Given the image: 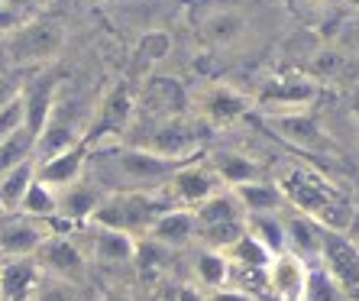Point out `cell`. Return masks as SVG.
<instances>
[{"label": "cell", "mask_w": 359, "mask_h": 301, "mask_svg": "<svg viewBox=\"0 0 359 301\" xmlns=\"http://www.w3.org/2000/svg\"><path fill=\"white\" fill-rule=\"evenodd\" d=\"M240 29H243V20L233 17V13H220V17H210L204 23V36L210 42H230Z\"/></svg>", "instance_id": "obj_29"}, {"label": "cell", "mask_w": 359, "mask_h": 301, "mask_svg": "<svg viewBox=\"0 0 359 301\" xmlns=\"http://www.w3.org/2000/svg\"><path fill=\"white\" fill-rule=\"evenodd\" d=\"M20 214H26V218H39V220L42 218H52V214H59V192L36 178V182L29 185V192H26Z\"/></svg>", "instance_id": "obj_27"}, {"label": "cell", "mask_w": 359, "mask_h": 301, "mask_svg": "<svg viewBox=\"0 0 359 301\" xmlns=\"http://www.w3.org/2000/svg\"><path fill=\"white\" fill-rule=\"evenodd\" d=\"M208 301H256V298L240 292V288H233V285H224V288H214V295H210Z\"/></svg>", "instance_id": "obj_35"}, {"label": "cell", "mask_w": 359, "mask_h": 301, "mask_svg": "<svg viewBox=\"0 0 359 301\" xmlns=\"http://www.w3.org/2000/svg\"><path fill=\"white\" fill-rule=\"evenodd\" d=\"M269 285L278 301H301L308 285V262L298 253H278L269 266Z\"/></svg>", "instance_id": "obj_10"}, {"label": "cell", "mask_w": 359, "mask_h": 301, "mask_svg": "<svg viewBox=\"0 0 359 301\" xmlns=\"http://www.w3.org/2000/svg\"><path fill=\"white\" fill-rule=\"evenodd\" d=\"M208 166L217 172V178L226 185V188H240V185H250V182H259V166L243 156V152L230 149V152H214L208 159Z\"/></svg>", "instance_id": "obj_17"}, {"label": "cell", "mask_w": 359, "mask_h": 301, "mask_svg": "<svg viewBox=\"0 0 359 301\" xmlns=\"http://www.w3.org/2000/svg\"><path fill=\"white\" fill-rule=\"evenodd\" d=\"M226 260L233 262V266H252V269H269L272 266V260H276V253L266 250L256 236L246 230V234L240 236V240L226 250Z\"/></svg>", "instance_id": "obj_24"}, {"label": "cell", "mask_w": 359, "mask_h": 301, "mask_svg": "<svg viewBox=\"0 0 359 301\" xmlns=\"http://www.w3.org/2000/svg\"><path fill=\"white\" fill-rule=\"evenodd\" d=\"M36 152V136L29 130H17V133H10L0 140V175H7L10 168L23 166V162L33 159Z\"/></svg>", "instance_id": "obj_22"}, {"label": "cell", "mask_w": 359, "mask_h": 301, "mask_svg": "<svg viewBox=\"0 0 359 301\" xmlns=\"http://www.w3.org/2000/svg\"><path fill=\"white\" fill-rule=\"evenodd\" d=\"M136 240L133 234L126 230H114V227H97L91 224V250L100 262H110V266H126V262H136Z\"/></svg>", "instance_id": "obj_12"}, {"label": "cell", "mask_w": 359, "mask_h": 301, "mask_svg": "<svg viewBox=\"0 0 359 301\" xmlns=\"http://www.w3.org/2000/svg\"><path fill=\"white\" fill-rule=\"evenodd\" d=\"M204 110H208L210 120H236L246 114V100L236 91H214L210 100L204 104Z\"/></svg>", "instance_id": "obj_28"}, {"label": "cell", "mask_w": 359, "mask_h": 301, "mask_svg": "<svg viewBox=\"0 0 359 301\" xmlns=\"http://www.w3.org/2000/svg\"><path fill=\"white\" fill-rule=\"evenodd\" d=\"M182 104H184L182 84L165 81V78H156V81H149V98H146V107H149L159 120H165V117H178Z\"/></svg>", "instance_id": "obj_21"}, {"label": "cell", "mask_w": 359, "mask_h": 301, "mask_svg": "<svg viewBox=\"0 0 359 301\" xmlns=\"http://www.w3.org/2000/svg\"><path fill=\"white\" fill-rule=\"evenodd\" d=\"M246 230H250L266 250L276 253V256L278 253H288V230H285L282 210H278V214H250V218H246Z\"/></svg>", "instance_id": "obj_20"}, {"label": "cell", "mask_w": 359, "mask_h": 301, "mask_svg": "<svg viewBox=\"0 0 359 301\" xmlns=\"http://www.w3.org/2000/svg\"><path fill=\"white\" fill-rule=\"evenodd\" d=\"M272 126H276L278 136H285V140L294 142V146H301V149H314V152H330L334 149V142H330V136L324 133V126H320L314 117H308V114H301V110L276 114Z\"/></svg>", "instance_id": "obj_8"}, {"label": "cell", "mask_w": 359, "mask_h": 301, "mask_svg": "<svg viewBox=\"0 0 359 301\" xmlns=\"http://www.w3.org/2000/svg\"><path fill=\"white\" fill-rule=\"evenodd\" d=\"M285 230H288V253H298L301 260L308 262H320V250H324V227L318 224L314 218H308V214H301V210H294V214H288L285 218Z\"/></svg>", "instance_id": "obj_14"}, {"label": "cell", "mask_w": 359, "mask_h": 301, "mask_svg": "<svg viewBox=\"0 0 359 301\" xmlns=\"http://www.w3.org/2000/svg\"><path fill=\"white\" fill-rule=\"evenodd\" d=\"M172 52V39L165 33H146L140 42V59L142 62H162Z\"/></svg>", "instance_id": "obj_30"}, {"label": "cell", "mask_w": 359, "mask_h": 301, "mask_svg": "<svg viewBox=\"0 0 359 301\" xmlns=\"http://www.w3.org/2000/svg\"><path fill=\"white\" fill-rule=\"evenodd\" d=\"M88 159H91V146L81 142V146L62 152L55 159L36 162V178L46 182L49 188H55V192H65V188H72L75 182H81V172H84V166H88Z\"/></svg>", "instance_id": "obj_9"}, {"label": "cell", "mask_w": 359, "mask_h": 301, "mask_svg": "<svg viewBox=\"0 0 359 301\" xmlns=\"http://www.w3.org/2000/svg\"><path fill=\"white\" fill-rule=\"evenodd\" d=\"M20 94H23V88H20L17 81H10L7 75H0V110L10 107V104H13Z\"/></svg>", "instance_id": "obj_34"}, {"label": "cell", "mask_w": 359, "mask_h": 301, "mask_svg": "<svg viewBox=\"0 0 359 301\" xmlns=\"http://www.w3.org/2000/svg\"><path fill=\"white\" fill-rule=\"evenodd\" d=\"M65 46V29L59 23H42V26H29L17 39L7 46L10 59L13 62H42L55 55Z\"/></svg>", "instance_id": "obj_6"}, {"label": "cell", "mask_w": 359, "mask_h": 301, "mask_svg": "<svg viewBox=\"0 0 359 301\" xmlns=\"http://www.w3.org/2000/svg\"><path fill=\"white\" fill-rule=\"evenodd\" d=\"M33 182H36V159L10 168L7 175H0V210H4V214H20L23 198Z\"/></svg>", "instance_id": "obj_18"}, {"label": "cell", "mask_w": 359, "mask_h": 301, "mask_svg": "<svg viewBox=\"0 0 359 301\" xmlns=\"http://www.w3.org/2000/svg\"><path fill=\"white\" fill-rule=\"evenodd\" d=\"M165 301H208L194 285H172L165 295Z\"/></svg>", "instance_id": "obj_33"}, {"label": "cell", "mask_w": 359, "mask_h": 301, "mask_svg": "<svg viewBox=\"0 0 359 301\" xmlns=\"http://www.w3.org/2000/svg\"><path fill=\"white\" fill-rule=\"evenodd\" d=\"M346 236H350L353 243L359 246V210H356V218H353V224H350V230H346Z\"/></svg>", "instance_id": "obj_37"}, {"label": "cell", "mask_w": 359, "mask_h": 301, "mask_svg": "<svg viewBox=\"0 0 359 301\" xmlns=\"http://www.w3.org/2000/svg\"><path fill=\"white\" fill-rule=\"evenodd\" d=\"M240 204L246 208V218L250 214H278L285 208V194L278 192V185H266V182H250L233 188Z\"/></svg>", "instance_id": "obj_19"}, {"label": "cell", "mask_w": 359, "mask_h": 301, "mask_svg": "<svg viewBox=\"0 0 359 301\" xmlns=\"http://www.w3.org/2000/svg\"><path fill=\"white\" fill-rule=\"evenodd\" d=\"M194 276H198V282L208 285V288H224L230 282V260H226V253L204 246L198 253V260H194Z\"/></svg>", "instance_id": "obj_23"}, {"label": "cell", "mask_w": 359, "mask_h": 301, "mask_svg": "<svg viewBox=\"0 0 359 301\" xmlns=\"http://www.w3.org/2000/svg\"><path fill=\"white\" fill-rule=\"evenodd\" d=\"M301 301H346V288L324 266H308V285Z\"/></svg>", "instance_id": "obj_26"}, {"label": "cell", "mask_w": 359, "mask_h": 301, "mask_svg": "<svg viewBox=\"0 0 359 301\" xmlns=\"http://www.w3.org/2000/svg\"><path fill=\"white\" fill-rule=\"evenodd\" d=\"M29 301H72V292L62 282H39Z\"/></svg>", "instance_id": "obj_32"}, {"label": "cell", "mask_w": 359, "mask_h": 301, "mask_svg": "<svg viewBox=\"0 0 359 301\" xmlns=\"http://www.w3.org/2000/svg\"><path fill=\"white\" fill-rule=\"evenodd\" d=\"M226 185L217 178V172L210 166H182L175 175L165 182V192L172 201H178L182 208L198 210L204 201H210L217 192H224Z\"/></svg>", "instance_id": "obj_4"}, {"label": "cell", "mask_w": 359, "mask_h": 301, "mask_svg": "<svg viewBox=\"0 0 359 301\" xmlns=\"http://www.w3.org/2000/svg\"><path fill=\"white\" fill-rule=\"evenodd\" d=\"M350 4H356V7H359V0H350Z\"/></svg>", "instance_id": "obj_38"}, {"label": "cell", "mask_w": 359, "mask_h": 301, "mask_svg": "<svg viewBox=\"0 0 359 301\" xmlns=\"http://www.w3.org/2000/svg\"><path fill=\"white\" fill-rule=\"evenodd\" d=\"M36 260L42 269H49L59 279H75L84 272V250L72 236H49L46 246L36 253Z\"/></svg>", "instance_id": "obj_11"}, {"label": "cell", "mask_w": 359, "mask_h": 301, "mask_svg": "<svg viewBox=\"0 0 359 301\" xmlns=\"http://www.w3.org/2000/svg\"><path fill=\"white\" fill-rule=\"evenodd\" d=\"M20 26V17L13 13V10L0 7V33H10V29H17Z\"/></svg>", "instance_id": "obj_36"}, {"label": "cell", "mask_w": 359, "mask_h": 301, "mask_svg": "<svg viewBox=\"0 0 359 301\" xmlns=\"http://www.w3.org/2000/svg\"><path fill=\"white\" fill-rule=\"evenodd\" d=\"M133 110H136V98L126 91V84H117V88L104 98V104H100V126H123V123H130Z\"/></svg>", "instance_id": "obj_25"}, {"label": "cell", "mask_w": 359, "mask_h": 301, "mask_svg": "<svg viewBox=\"0 0 359 301\" xmlns=\"http://www.w3.org/2000/svg\"><path fill=\"white\" fill-rule=\"evenodd\" d=\"M10 220H0V260H13V256H36L46 246L52 234L49 224L39 218H26V214H7Z\"/></svg>", "instance_id": "obj_3"}, {"label": "cell", "mask_w": 359, "mask_h": 301, "mask_svg": "<svg viewBox=\"0 0 359 301\" xmlns=\"http://www.w3.org/2000/svg\"><path fill=\"white\" fill-rule=\"evenodd\" d=\"M198 234V220H194V210L188 208H172L165 210L149 230V240L162 243V246H184V243L191 240Z\"/></svg>", "instance_id": "obj_15"}, {"label": "cell", "mask_w": 359, "mask_h": 301, "mask_svg": "<svg viewBox=\"0 0 359 301\" xmlns=\"http://www.w3.org/2000/svg\"><path fill=\"white\" fill-rule=\"evenodd\" d=\"M100 166L110 168L114 175H117L120 185H126L130 192H140L146 185H159V182H168V178L175 175L182 166L188 162H175V159H165V156H156L149 149H117V152H107V156H100Z\"/></svg>", "instance_id": "obj_1"}, {"label": "cell", "mask_w": 359, "mask_h": 301, "mask_svg": "<svg viewBox=\"0 0 359 301\" xmlns=\"http://www.w3.org/2000/svg\"><path fill=\"white\" fill-rule=\"evenodd\" d=\"M42 266L36 256L0 260V301H29L42 282Z\"/></svg>", "instance_id": "obj_7"}, {"label": "cell", "mask_w": 359, "mask_h": 301, "mask_svg": "<svg viewBox=\"0 0 359 301\" xmlns=\"http://www.w3.org/2000/svg\"><path fill=\"white\" fill-rule=\"evenodd\" d=\"M278 192L285 194V201H292L294 210L308 214V218H318L324 208H330L334 201L343 198L324 175H318L314 168L304 166H294L285 175H278Z\"/></svg>", "instance_id": "obj_2"}, {"label": "cell", "mask_w": 359, "mask_h": 301, "mask_svg": "<svg viewBox=\"0 0 359 301\" xmlns=\"http://www.w3.org/2000/svg\"><path fill=\"white\" fill-rule=\"evenodd\" d=\"M320 266L350 292H359V246L346 234H324Z\"/></svg>", "instance_id": "obj_5"}, {"label": "cell", "mask_w": 359, "mask_h": 301, "mask_svg": "<svg viewBox=\"0 0 359 301\" xmlns=\"http://www.w3.org/2000/svg\"><path fill=\"white\" fill-rule=\"evenodd\" d=\"M23 107H26V130L39 136L55 114V81L49 75H39L23 88Z\"/></svg>", "instance_id": "obj_13"}, {"label": "cell", "mask_w": 359, "mask_h": 301, "mask_svg": "<svg viewBox=\"0 0 359 301\" xmlns=\"http://www.w3.org/2000/svg\"><path fill=\"white\" fill-rule=\"evenodd\" d=\"M26 126V107H23V94H20L10 107L0 110V140L10 133H17V130H23Z\"/></svg>", "instance_id": "obj_31"}, {"label": "cell", "mask_w": 359, "mask_h": 301, "mask_svg": "<svg viewBox=\"0 0 359 301\" xmlns=\"http://www.w3.org/2000/svg\"><path fill=\"white\" fill-rule=\"evenodd\" d=\"M104 198L107 194L100 192V188H94L88 182H75L72 188L59 192V214L68 220H75V224H88L94 218V210L104 204Z\"/></svg>", "instance_id": "obj_16"}]
</instances>
